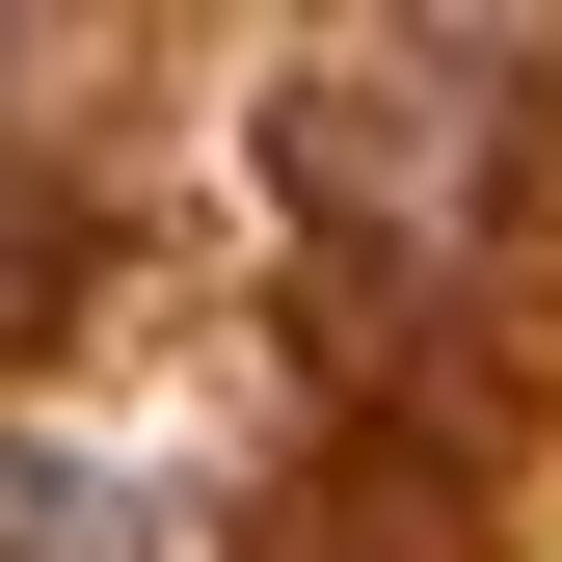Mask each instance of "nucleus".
I'll list each match as a JSON object with an SVG mask.
<instances>
[{
  "mask_svg": "<svg viewBox=\"0 0 562 562\" xmlns=\"http://www.w3.org/2000/svg\"><path fill=\"white\" fill-rule=\"evenodd\" d=\"M0 562H161V509L108 456H0Z\"/></svg>",
  "mask_w": 562,
  "mask_h": 562,
  "instance_id": "obj_1",
  "label": "nucleus"
}]
</instances>
